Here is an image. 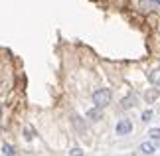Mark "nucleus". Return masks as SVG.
I'll return each mask as SVG.
<instances>
[{
	"label": "nucleus",
	"mask_w": 160,
	"mask_h": 156,
	"mask_svg": "<svg viewBox=\"0 0 160 156\" xmlns=\"http://www.w3.org/2000/svg\"><path fill=\"white\" fill-rule=\"evenodd\" d=\"M109 103H111V91L109 89H97L93 93V105L95 107L103 109V107H107Z\"/></svg>",
	"instance_id": "f257e3e1"
},
{
	"label": "nucleus",
	"mask_w": 160,
	"mask_h": 156,
	"mask_svg": "<svg viewBox=\"0 0 160 156\" xmlns=\"http://www.w3.org/2000/svg\"><path fill=\"white\" fill-rule=\"evenodd\" d=\"M117 134L119 136H127V134H131L132 133V123L128 121V118H122V121L117 123Z\"/></svg>",
	"instance_id": "f03ea898"
},
{
	"label": "nucleus",
	"mask_w": 160,
	"mask_h": 156,
	"mask_svg": "<svg viewBox=\"0 0 160 156\" xmlns=\"http://www.w3.org/2000/svg\"><path fill=\"white\" fill-rule=\"evenodd\" d=\"M150 81H152V85L160 87V67H156V69L150 73Z\"/></svg>",
	"instance_id": "7ed1b4c3"
},
{
	"label": "nucleus",
	"mask_w": 160,
	"mask_h": 156,
	"mask_svg": "<svg viewBox=\"0 0 160 156\" xmlns=\"http://www.w3.org/2000/svg\"><path fill=\"white\" fill-rule=\"evenodd\" d=\"M140 152L142 154H154V146H152L150 142H142V144H140Z\"/></svg>",
	"instance_id": "20e7f679"
},
{
	"label": "nucleus",
	"mask_w": 160,
	"mask_h": 156,
	"mask_svg": "<svg viewBox=\"0 0 160 156\" xmlns=\"http://www.w3.org/2000/svg\"><path fill=\"white\" fill-rule=\"evenodd\" d=\"M87 117L89 118H93V121H97V118L101 117V111H99V107H95V109H91L89 113H87Z\"/></svg>",
	"instance_id": "39448f33"
},
{
	"label": "nucleus",
	"mask_w": 160,
	"mask_h": 156,
	"mask_svg": "<svg viewBox=\"0 0 160 156\" xmlns=\"http://www.w3.org/2000/svg\"><path fill=\"white\" fill-rule=\"evenodd\" d=\"M158 95H160L158 89H150L148 93H146V101H148V103H150V101H154V99H156Z\"/></svg>",
	"instance_id": "423d86ee"
},
{
	"label": "nucleus",
	"mask_w": 160,
	"mask_h": 156,
	"mask_svg": "<svg viewBox=\"0 0 160 156\" xmlns=\"http://www.w3.org/2000/svg\"><path fill=\"white\" fill-rule=\"evenodd\" d=\"M134 105V95H131V97H127V99H122V107L125 109H128V107H132Z\"/></svg>",
	"instance_id": "0eeeda50"
},
{
	"label": "nucleus",
	"mask_w": 160,
	"mask_h": 156,
	"mask_svg": "<svg viewBox=\"0 0 160 156\" xmlns=\"http://www.w3.org/2000/svg\"><path fill=\"white\" fill-rule=\"evenodd\" d=\"M2 152H4V154H8V156L16 154V150H14V148H12L10 144H4V146H2Z\"/></svg>",
	"instance_id": "6e6552de"
},
{
	"label": "nucleus",
	"mask_w": 160,
	"mask_h": 156,
	"mask_svg": "<svg viewBox=\"0 0 160 156\" xmlns=\"http://www.w3.org/2000/svg\"><path fill=\"white\" fill-rule=\"evenodd\" d=\"M150 138H156V140H160V128H150Z\"/></svg>",
	"instance_id": "1a4fd4ad"
},
{
	"label": "nucleus",
	"mask_w": 160,
	"mask_h": 156,
	"mask_svg": "<svg viewBox=\"0 0 160 156\" xmlns=\"http://www.w3.org/2000/svg\"><path fill=\"white\" fill-rule=\"evenodd\" d=\"M150 118H152V111H144V113H142V121H144V123H148Z\"/></svg>",
	"instance_id": "9d476101"
},
{
	"label": "nucleus",
	"mask_w": 160,
	"mask_h": 156,
	"mask_svg": "<svg viewBox=\"0 0 160 156\" xmlns=\"http://www.w3.org/2000/svg\"><path fill=\"white\" fill-rule=\"evenodd\" d=\"M34 136V130L32 128H26V138H32Z\"/></svg>",
	"instance_id": "9b49d317"
},
{
	"label": "nucleus",
	"mask_w": 160,
	"mask_h": 156,
	"mask_svg": "<svg viewBox=\"0 0 160 156\" xmlns=\"http://www.w3.org/2000/svg\"><path fill=\"white\" fill-rule=\"evenodd\" d=\"M69 154H79V156H81L83 152H81V150H79V148H73V150H69Z\"/></svg>",
	"instance_id": "f8f14e48"
},
{
	"label": "nucleus",
	"mask_w": 160,
	"mask_h": 156,
	"mask_svg": "<svg viewBox=\"0 0 160 156\" xmlns=\"http://www.w3.org/2000/svg\"><path fill=\"white\" fill-rule=\"evenodd\" d=\"M154 2H156V4H160V0H154Z\"/></svg>",
	"instance_id": "ddd939ff"
},
{
	"label": "nucleus",
	"mask_w": 160,
	"mask_h": 156,
	"mask_svg": "<svg viewBox=\"0 0 160 156\" xmlns=\"http://www.w3.org/2000/svg\"><path fill=\"white\" fill-rule=\"evenodd\" d=\"M0 113H2V105H0Z\"/></svg>",
	"instance_id": "4468645a"
}]
</instances>
